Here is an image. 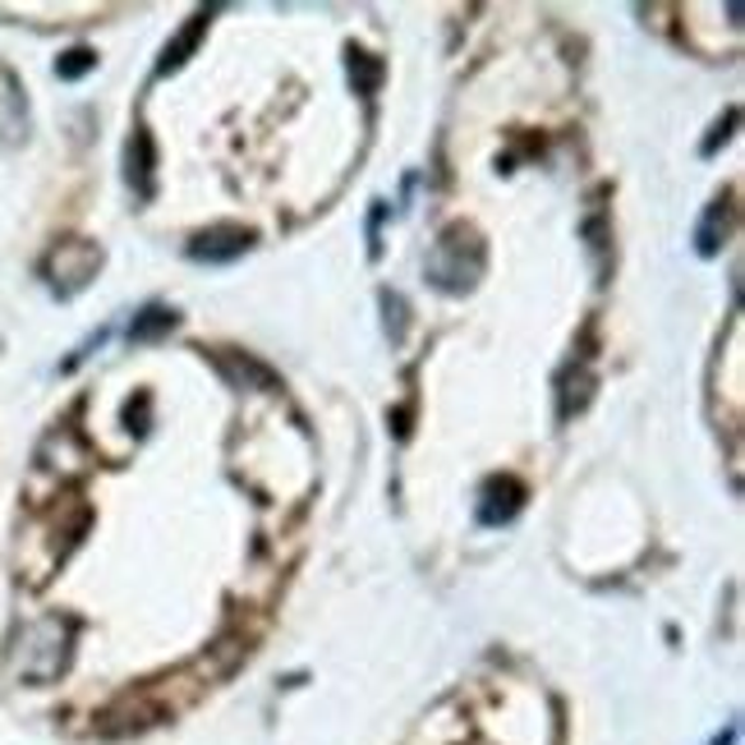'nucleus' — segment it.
<instances>
[{
	"label": "nucleus",
	"instance_id": "f8f14e48",
	"mask_svg": "<svg viewBox=\"0 0 745 745\" xmlns=\"http://www.w3.org/2000/svg\"><path fill=\"white\" fill-rule=\"evenodd\" d=\"M350 78H355V93H373L378 88V78H382V65L373 60L368 51H350Z\"/></svg>",
	"mask_w": 745,
	"mask_h": 745
},
{
	"label": "nucleus",
	"instance_id": "9d476101",
	"mask_svg": "<svg viewBox=\"0 0 745 745\" xmlns=\"http://www.w3.org/2000/svg\"><path fill=\"white\" fill-rule=\"evenodd\" d=\"M180 318H175V308H161V304H152V308H143V314L130 322V341L134 345H143V341H157V337H166Z\"/></svg>",
	"mask_w": 745,
	"mask_h": 745
},
{
	"label": "nucleus",
	"instance_id": "ddd939ff",
	"mask_svg": "<svg viewBox=\"0 0 745 745\" xmlns=\"http://www.w3.org/2000/svg\"><path fill=\"white\" fill-rule=\"evenodd\" d=\"M93 65H97V56H93L88 47H74V51H65V56L56 60V74H60V78H83Z\"/></svg>",
	"mask_w": 745,
	"mask_h": 745
},
{
	"label": "nucleus",
	"instance_id": "f03ea898",
	"mask_svg": "<svg viewBox=\"0 0 745 745\" xmlns=\"http://www.w3.org/2000/svg\"><path fill=\"white\" fill-rule=\"evenodd\" d=\"M484 240L469 231V225H451V231H442V240L428 248V262L424 272L428 281L447 290V295H465V290H474V281L484 277Z\"/></svg>",
	"mask_w": 745,
	"mask_h": 745
},
{
	"label": "nucleus",
	"instance_id": "f257e3e1",
	"mask_svg": "<svg viewBox=\"0 0 745 745\" xmlns=\"http://www.w3.org/2000/svg\"><path fill=\"white\" fill-rule=\"evenodd\" d=\"M70 635H74V621L65 616H41L33 626H24L10 654L14 672L24 681H56L70 662Z\"/></svg>",
	"mask_w": 745,
	"mask_h": 745
},
{
	"label": "nucleus",
	"instance_id": "4468645a",
	"mask_svg": "<svg viewBox=\"0 0 745 745\" xmlns=\"http://www.w3.org/2000/svg\"><path fill=\"white\" fill-rule=\"evenodd\" d=\"M382 308H387V337H391V345H401L405 341V300L382 290Z\"/></svg>",
	"mask_w": 745,
	"mask_h": 745
},
{
	"label": "nucleus",
	"instance_id": "20e7f679",
	"mask_svg": "<svg viewBox=\"0 0 745 745\" xmlns=\"http://www.w3.org/2000/svg\"><path fill=\"white\" fill-rule=\"evenodd\" d=\"M33 130V115H28V97H24V83H19L14 70L0 65V148H19Z\"/></svg>",
	"mask_w": 745,
	"mask_h": 745
},
{
	"label": "nucleus",
	"instance_id": "0eeeda50",
	"mask_svg": "<svg viewBox=\"0 0 745 745\" xmlns=\"http://www.w3.org/2000/svg\"><path fill=\"white\" fill-rule=\"evenodd\" d=\"M589 396H594V373L579 364V368H566L562 373V387H557V414L562 419H571V414H579L589 405Z\"/></svg>",
	"mask_w": 745,
	"mask_h": 745
},
{
	"label": "nucleus",
	"instance_id": "9b49d317",
	"mask_svg": "<svg viewBox=\"0 0 745 745\" xmlns=\"http://www.w3.org/2000/svg\"><path fill=\"white\" fill-rule=\"evenodd\" d=\"M203 28H207V14H198V19H194V24H190V28H184V33H180V37L171 41V47H166V56H161V65H157V70H161V74H171V70H180V65H184V56H190V51H194V41L203 37Z\"/></svg>",
	"mask_w": 745,
	"mask_h": 745
},
{
	"label": "nucleus",
	"instance_id": "39448f33",
	"mask_svg": "<svg viewBox=\"0 0 745 745\" xmlns=\"http://www.w3.org/2000/svg\"><path fill=\"white\" fill-rule=\"evenodd\" d=\"M254 248V235L244 225H212V231H198L190 240V258L207 262V267H221V262H235L240 254Z\"/></svg>",
	"mask_w": 745,
	"mask_h": 745
},
{
	"label": "nucleus",
	"instance_id": "7ed1b4c3",
	"mask_svg": "<svg viewBox=\"0 0 745 745\" xmlns=\"http://www.w3.org/2000/svg\"><path fill=\"white\" fill-rule=\"evenodd\" d=\"M97 267H101V248L93 240H60L47 254V262H41V277H47V285L60 300H74L78 290L93 285Z\"/></svg>",
	"mask_w": 745,
	"mask_h": 745
},
{
	"label": "nucleus",
	"instance_id": "423d86ee",
	"mask_svg": "<svg viewBox=\"0 0 745 745\" xmlns=\"http://www.w3.org/2000/svg\"><path fill=\"white\" fill-rule=\"evenodd\" d=\"M525 506V484L502 474V479H488L479 492V521L484 525H506L515 521V511Z\"/></svg>",
	"mask_w": 745,
	"mask_h": 745
},
{
	"label": "nucleus",
	"instance_id": "1a4fd4ad",
	"mask_svg": "<svg viewBox=\"0 0 745 745\" xmlns=\"http://www.w3.org/2000/svg\"><path fill=\"white\" fill-rule=\"evenodd\" d=\"M728 225H732V207H728V203H713L709 212H704L699 231H695V248H699V258H713V254H718L722 240H728Z\"/></svg>",
	"mask_w": 745,
	"mask_h": 745
},
{
	"label": "nucleus",
	"instance_id": "6e6552de",
	"mask_svg": "<svg viewBox=\"0 0 745 745\" xmlns=\"http://www.w3.org/2000/svg\"><path fill=\"white\" fill-rule=\"evenodd\" d=\"M130 184H134V194L138 198H148L152 194V138H148V130H134V138H130Z\"/></svg>",
	"mask_w": 745,
	"mask_h": 745
}]
</instances>
